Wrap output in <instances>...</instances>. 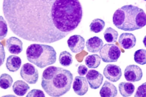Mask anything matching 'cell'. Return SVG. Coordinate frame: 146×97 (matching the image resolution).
<instances>
[{"instance_id": "obj_1", "label": "cell", "mask_w": 146, "mask_h": 97, "mask_svg": "<svg viewBox=\"0 0 146 97\" xmlns=\"http://www.w3.org/2000/svg\"><path fill=\"white\" fill-rule=\"evenodd\" d=\"M10 29L25 40L51 43L73 31L82 19L79 0H3Z\"/></svg>"}, {"instance_id": "obj_2", "label": "cell", "mask_w": 146, "mask_h": 97, "mask_svg": "<svg viewBox=\"0 0 146 97\" xmlns=\"http://www.w3.org/2000/svg\"><path fill=\"white\" fill-rule=\"evenodd\" d=\"M73 75L66 69L50 66L43 71L41 85L45 92L52 97H60L70 90Z\"/></svg>"}, {"instance_id": "obj_3", "label": "cell", "mask_w": 146, "mask_h": 97, "mask_svg": "<svg viewBox=\"0 0 146 97\" xmlns=\"http://www.w3.org/2000/svg\"><path fill=\"white\" fill-rule=\"evenodd\" d=\"M114 25L124 31H132L142 28L146 24L144 11L132 5H125L118 9L112 18Z\"/></svg>"}, {"instance_id": "obj_4", "label": "cell", "mask_w": 146, "mask_h": 97, "mask_svg": "<svg viewBox=\"0 0 146 97\" xmlns=\"http://www.w3.org/2000/svg\"><path fill=\"white\" fill-rule=\"evenodd\" d=\"M28 61L42 69L55 63L56 53L52 46L46 44H33L30 45L26 51Z\"/></svg>"}, {"instance_id": "obj_5", "label": "cell", "mask_w": 146, "mask_h": 97, "mask_svg": "<svg viewBox=\"0 0 146 97\" xmlns=\"http://www.w3.org/2000/svg\"><path fill=\"white\" fill-rule=\"evenodd\" d=\"M99 51L102 60L105 63L117 62L121 53L119 48L114 44H106Z\"/></svg>"}, {"instance_id": "obj_6", "label": "cell", "mask_w": 146, "mask_h": 97, "mask_svg": "<svg viewBox=\"0 0 146 97\" xmlns=\"http://www.w3.org/2000/svg\"><path fill=\"white\" fill-rule=\"evenodd\" d=\"M20 74L22 78L30 84H35L38 78V70L33 65L28 63L22 65Z\"/></svg>"}, {"instance_id": "obj_7", "label": "cell", "mask_w": 146, "mask_h": 97, "mask_svg": "<svg viewBox=\"0 0 146 97\" xmlns=\"http://www.w3.org/2000/svg\"><path fill=\"white\" fill-rule=\"evenodd\" d=\"M124 76L128 81L132 82L138 81L141 79L143 76L142 70L136 65H130L125 68Z\"/></svg>"}, {"instance_id": "obj_8", "label": "cell", "mask_w": 146, "mask_h": 97, "mask_svg": "<svg viewBox=\"0 0 146 97\" xmlns=\"http://www.w3.org/2000/svg\"><path fill=\"white\" fill-rule=\"evenodd\" d=\"M103 73L107 79L113 82L119 80L122 75L121 69L119 66L111 64L106 66L104 69Z\"/></svg>"}, {"instance_id": "obj_9", "label": "cell", "mask_w": 146, "mask_h": 97, "mask_svg": "<svg viewBox=\"0 0 146 97\" xmlns=\"http://www.w3.org/2000/svg\"><path fill=\"white\" fill-rule=\"evenodd\" d=\"M85 43L84 39L79 35L70 36L67 41L68 47L74 53H78L82 51L85 47Z\"/></svg>"}, {"instance_id": "obj_10", "label": "cell", "mask_w": 146, "mask_h": 97, "mask_svg": "<svg viewBox=\"0 0 146 97\" xmlns=\"http://www.w3.org/2000/svg\"><path fill=\"white\" fill-rule=\"evenodd\" d=\"M86 79L92 89L99 88L102 84L104 77L99 71L94 69H90L86 76Z\"/></svg>"}, {"instance_id": "obj_11", "label": "cell", "mask_w": 146, "mask_h": 97, "mask_svg": "<svg viewBox=\"0 0 146 97\" xmlns=\"http://www.w3.org/2000/svg\"><path fill=\"white\" fill-rule=\"evenodd\" d=\"M72 88L74 92L78 95L83 96L85 94L88 89L86 78L82 76H76L74 81Z\"/></svg>"}, {"instance_id": "obj_12", "label": "cell", "mask_w": 146, "mask_h": 97, "mask_svg": "<svg viewBox=\"0 0 146 97\" xmlns=\"http://www.w3.org/2000/svg\"><path fill=\"white\" fill-rule=\"evenodd\" d=\"M23 43L19 38L12 36L8 39L6 41V46L9 51L11 53L18 54L23 49Z\"/></svg>"}, {"instance_id": "obj_13", "label": "cell", "mask_w": 146, "mask_h": 97, "mask_svg": "<svg viewBox=\"0 0 146 97\" xmlns=\"http://www.w3.org/2000/svg\"><path fill=\"white\" fill-rule=\"evenodd\" d=\"M136 42L135 36L131 33H123L119 37L118 42L119 45L125 49H129L135 46Z\"/></svg>"}, {"instance_id": "obj_14", "label": "cell", "mask_w": 146, "mask_h": 97, "mask_svg": "<svg viewBox=\"0 0 146 97\" xmlns=\"http://www.w3.org/2000/svg\"><path fill=\"white\" fill-rule=\"evenodd\" d=\"M104 44L102 39L97 36L91 37L87 40L86 46L89 52L95 53L98 52L102 48Z\"/></svg>"}, {"instance_id": "obj_15", "label": "cell", "mask_w": 146, "mask_h": 97, "mask_svg": "<svg viewBox=\"0 0 146 97\" xmlns=\"http://www.w3.org/2000/svg\"><path fill=\"white\" fill-rule=\"evenodd\" d=\"M117 94L116 86L112 83L106 81L100 91V94L102 97H114Z\"/></svg>"}, {"instance_id": "obj_16", "label": "cell", "mask_w": 146, "mask_h": 97, "mask_svg": "<svg viewBox=\"0 0 146 97\" xmlns=\"http://www.w3.org/2000/svg\"><path fill=\"white\" fill-rule=\"evenodd\" d=\"M22 61L20 58L17 55H9L7 58L6 65L7 69L10 71L14 72L20 68Z\"/></svg>"}, {"instance_id": "obj_17", "label": "cell", "mask_w": 146, "mask_h": 97, "mask_svg": "<svg viewBox=\"0 0 146 97\" xmlns=\"http://www.w3.org/2000/svg\"><path fill=\"white\" fill-rule=\"evenodd\" d=\"M13 90L17 95L24 96L30 89L28 84L22 80H17L15 82L12 86Z\"/></svg>"}, {"instance_id": "obj_18", "label": "cell", "mask_w": 146, "mask_h": 97, "mask_svg": "<svg viewBox=\"0 0 146 97\" xmlns=\"http://www.w3.org/2000/svg\"><path fill=\"white\" fill-rule=\"evenodd\" d=\"M118 88L120 94L125 97L131 96L135 89V86L132 83L125 82H120L118 85Z\"/></svg>"}, {"instance_id": "obj_19", "label": "cell", "mask_w": 146, "mask_h": 97, "mask_svg": "<svg viewBox=\"0 0 146 97\" xmlns=\"http://www.w3.org/2000/svg\"><path fill=\"white\" fill-rule=\"evenodd\" d=\"M85 62L86 65L90 68H96L100 65L101 58L97 54H93L87 56Z\"/></svg>"}, {"instance_id": "obj_20", "label": "cell", "mask_w": 146, "mask_h": 97, "mask_svg": "<svg viewBox=\"0 0 146 97\" xmlns=\"http://www.w3.org/2000/svg\"><path fill=\"white\" fill-rule=\"evenodd\" d=\"M105 40L108 43H114L117 40L118 34L115 29L111 27L107 28L103 33Z\"/></svg>"}, {"instance_id": "obj_21", "label": "cell", "mask_w": 146, "mask_h": 97, "mask_svg": "<svg viewBox=\"0 0 146 97\" xmlns=\"http://www.w3.org/2000/svg\"><path fill=\"white\" fill-rule=\"evenodd\" d=\"M59 61L62 66L67 67L71 65L73 62L72 56L69 52L64 51L60 53Z\"/></svg>"}, {"instance_id": "obj_22", "label": "cell", "mask_w": 146, "mask_h": 97, "mask_svg": "<svg viewBox=\"0 0 146 97\" xmlns=\"http://www.w3.org/2000/svg\"><path fill=\"white\" fill-rule=\"evenodd\" d=\"M105 25L104 21L100 18L94 19L90 25V30L95 33H98L102 31Z\"/></svg>"}, {"instance_id": "obj_23", "label": "cell", "mask_w": 146, "mask_h": 97, "mask_svg": "<svg viewBox=\"0 0 146 97\" xmlns=\"http://www.w3.org/2000/svg\"><path fill=\"white\" fill-rule=\"evenodd\" d=\"M146 50L144 49L137 50L134 53V59L137 63L144 65L146 63Z\"/></svg>"}, {"instance_id": "obj_24", "label": "cell", "mask_w": 146, "mask_h": 97, "mask_svg": "<svg viewBox=\"0 0 146 97\" xmlns=\"http://www.w3.org/2000/svg\"><path fill=\"white\" fill-rule=\"evenodd\" d=\"M13 82L11 77L8 74L4 73L0 76V87L6 89L11 86Z\"/></svg>"}, {"instance_id": "obj_25", "label": "cell", "mask_w": 146, "mask_h": 97, "mask_svg": "<svg viewBox=\"0 0 146 97\" xmlns=\"http://www.w3.org/2000/svg\"><path fill=\"white\" fill-rule=\"evenodd\" d=\"M8 30L6 21L3 16L0 15V40H3L6 37Z\"/></svg>"}, {"instance_id": "obj_26", "label": "cell", "mask_w": 146, "mask_h": 97, "mask_svg": "<svg viewBox=\"0 0 146 97\" xmlns=\"http://www.w3.org/2000/svg\"><path fill=\"white\" fill-rule=\"evenodd\" d=\"M146 82H145L139 86L136 91L134 97H146Z\"/></svg>"}, {"instance_id": "obj_27", "label": "cell", "mask_w": 146, "mask_h": 97, "mask_svg": "<svg viewBox=\"0 0 146 97\" xmlns=\"http://www.w3.org/2000/svg\"><path fill=\"white\" fill-rule=\"evenodd\" d=\"M26 96L44 97L45 95L42 91L39 89H34L29 92Z\"/></svg>"}, {"instance_id": "obj_28", "label": "cell", "mask_w": 146, "mask_h": 97, "mask_svg": "<svg viewBox=\"0 0 146 97\" xmlns=\"http://www.w3.org/2000/svg\"><path fill=\"white\" fill-rule=\"evenodd\" d=\"M5 57V53L4 46L0 42V66L4 63Z\"/></svg>"}, {"instance_id": "obj_29", "label": "cell", "mask_w": 146, "mask_h": 97, "mask_svg": "<svg viewBox=\"0 0 146 97\" xmlns=\"http://www.w3.org/2000/svg\"><path fill=\"white\" fill-rule=\"evenodd\" d=\"M88 71V69L85 65L81 64L78 67L77 72L80 76H83L87 73Z\"/></svg>"}]
</instances>
